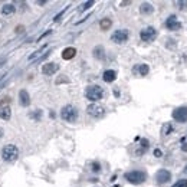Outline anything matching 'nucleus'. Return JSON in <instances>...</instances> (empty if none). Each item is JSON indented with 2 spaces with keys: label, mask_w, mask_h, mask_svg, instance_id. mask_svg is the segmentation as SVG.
Masks as SVG:
<instances>
[{
  "label": "nucleus",
  "mask_w": 187,
  "mask_h": 187,
  "mask_svg": "<svg viewBox=\"0 0 187 187\" xmlns=\"http://www.w3.org/2000/svg\"><path fill=\"white\" fill-rule=\"evenodd\" d=\"M17 157H19V150L15 144H7V146H4L3 148H2V158H3L4 161L12 163V161H15Z\"/></svg>",
  "instance_id": "1"
},
{
  "label": "nucleus",
  "mask_w": 187,
  "mask_h": 187,
  "mask_svg": "<svg viewBox=\"0 0 187 187\" xmlns=\"http://www.w3.org/2000/svg\"><path fill=\"white\" fill-rule=\"evenodd\" d=\"M60 117L66 122H75L78 120V109L75 108L74 105H65L64 108L60 109Z\"/></svg>",
  "instance_id": "2"
},
{
  "label": "nucleus",
  "mask_w": 187,
  "mask_h": 187,
  "mask_svg": "<svg viewBox=\"0 0 187 187\" xmlns=\"http://www.w3.org/2000/svg\"><path fill=\"white\" fill-rule=\"evenodd\" d=\"M85 97L89 99V101H99L102 97H104V89H102L99 85H91L85 89Z\"/></svg>",
  "instance_id": "3"
},
{
  "label": "nucleus",
  "mask_w": 187,
  "mask_h": 187,
  "mask_svg": "<svg viewBox=\"0 0 187 187\" xmlns=\"http://www.w3.org/2000/svg\"><path fill=\"white\" fill-rule=\"evenodd\" d=\"M147 179V174L140 170H134V171H128L125 174V180H128L131 184H141L144 183Z\"/></svg>",
  "instance_id": "4"
},
{
  "label": "nucleus",
  "mask_w": 187,
  "mask_h": 187,
  "mask_svg": "<svg viewBox=\"0 0 187 187\" xmlns=\"http://www.w3.org/2000/svg\"><path fill=\"white\" fill-rule=\"evenodd\" d=\"M157 36V30L154 29L153 26H148V27H144V29L140 32V37H141L142 42H153Z\"/></svg>",
  "instance_id": "5"
},
{
  "label": "nucleus",
  "mask_w": 187,
  "mask_h": 187,
  "mask_svg": "<svg viewBox=\"0 0 187 187\" xmlns=\"http://www.w3.org/2000/svg\"><path fill=\"white\" fill-rule=\"evenodd\" d=\"M86 112H88L91 117H94V118H101V117H104L105 109H104V107H101V105H98V104H91V105H88Z\"/></svg>",
  "instance_id": "6"
},
{
  "label": "nucleus",
  "mask_w": 187,
  "mask_h": 187,
  "mask_svg": "<svg viewBox=\"0 0 187 187\" xmlns=\"http://www.w3.org/2000/svg\"><path fill=\"white\" fill-rule=\"evenodd\" d=\"M128 30L125 29H120V30H115L114 33H112L111 39L112 42H115V43H124V42H127L128 41Z\"/></svg>",
  "instance_id": "7"
},
{
  "label": "nucleus",
  "mask_w": 187,
  "mask_h": 187,
  "mask_svg": "<svg viewBox=\"0 0 187 187\" xmlns=\"http://www.w3.org/2000/svg\"><path fill=\"white\" fill-rule=\"evenodd\" d=\"M173 118L179 122H186L187 121V107H179L173 111Z\"/></svg>",
  "instance_id": "8"
},
{
  "label": "nucleus",
  "mask_w": 187,
  "mask_h": 187,
  "mask_svg": "<svg viewBox=\"0 0 187 187\" xmlns=\"http://www.w3.org/2000/svg\"><path fill=\"white\" fill-rule=\"evenodd\" d=\"M59 71V65L58 64H53V62H48L42 66V74L43 75H48V76H52L53 74Z\"/></svg>",
  "instance_id": "9"
},
{
  "label": "nucleus",
  "mask_w": 187,
  "mask_h": 187,
  "mask_svg": "<svg viewBox=\"0 0 187 187\" xmlns=\"http://www.w3.org/2000/svg\"><path fill=\"white\" fill-rule=\"evenodd\" d=\"M165 26L168 30H180L181 29V23L177 20V17L174 15L168 16V19L165 20Z\"/></svg>",
  "instance_id": "10"
},
{
  "label": "nucleus",
  "mask_w": 187,
  "mask_h": 187,
  "mask_svg": "<svg viewBox=\"0 0 187 187\" xmlns=\"http://www.w3.org/2000/svg\"><path fill=\"white\" fill-rule=\"evenodd\" d=\"M156 180H157L158 184L167 183V181L171 180V173L168 171V170H160V171H157V174H156Z\"/></svg>",
  "instance_id": "11"
},
{
  "label": "nucleus",
  "mask_w": 187,
  "mask_h": 187,
  "mask_svg": "<svg viewBox=\"0 0 187 187\" xmlns=\"http://www.w3.org/2000/svg\"><path fill=\"white\" fill-rule=\"evenodd\" d=\"M19 101H20V105L22 107H27L30 104V97H29V92L25 89H22L19 92Z\"/></svg>",
  "instance_id": "12"
},
{
  "label": "nucleus",
  "mask_w": 187,
  "mask_h": 187,
  "mask_svg": "<svg viewBox=\"0 0 187 187\" xmlns=\"http://www.w3.org/2000/svg\"><path fill=\"white\" fill-rule=\"evenodd\" d=\"M102 79H104L105 82H114L117 79V72L112 71V69H108V71H105L104 75H102Z\"/></svg>",
  "instance_id": "13"
},
{
  "label": "nucleus",
  "mask_w": 187,
  "mask_h": 187,
  "mask_svg": "<svg viewBox=\"0 0 187 187\" xmlns=\"http://www.w3.org/2000/svg\"><path fill=\"white\" fill-rule=\"evenodd\" d=\"M148 71H150V68H148V65H146V64L137 65V66L132 69V72H134V74H140L141 76H146V75L148 74Z\"/></svg>",
  "instance_id": "14"
},
{
  "label": "nucleus",
  "mask_w": 187,
  "mask_h": 187,
  "mask_svg": "<svg viewBox=\"0 0 187 187\" xmlns=\"http://www.w3.org/2000/svg\"><path fill=\"white\" fill-rule=\"evenodd\" d=\"M75 55H76V49L75 48H66V49H64V52H62V58H64L65 60H69V59H72V58H75Z\"/></svg>",
  "instance_id": "15"
},
{
  "label": "nucleus",
  "mask_w": 187,
  "mask_h": 187,
  "mask_svg": "<svg viewBox=\"0 0 187 187\" xmlns=\"http://www.w3.org/2000/svg\"><path fill=\"white\" fill-rule=\"evenodd\" d=\"M12 117V109L10 107H2L0 108V118L4 121H9Z\"/></svg>",
  "instance_id": "16"
},
{
  "label": "nucleus",
  "mask_w": 187,
  "mask_h": 187,
  "mask_svg": "<svg viewBox=\"0 0 187 187\" xmlns=\"http://www.w3.org/2000/svg\"><path fill=\"white\" fill-rule=\"evenodd\" d=\"M140 12H141L142 15H150V13L154 12V7L150 3H142L141 7H140Z\"/></svg>",
  "instance_id": "17"
},
{
  "label": "nucleus",
  "mask_w": 187,
  "mask_h": 187,
  "mask_svg": "<svg viewBox=\"0 0 187 187\" xmlns=\"http://www.w3.org/2000/svg\"><path fill=\"white\" fill-rule=\"evenodd\" d=\"M15 12H16V7L12 3L4 4L3 7H2V13H3V15H12V13H15Z\"/></svg>",
  "instance_id": "18"
},
{
  "label": "nucleus",
  "mask_w": 187,
  "mask_h": 187,
  "mask_svg": "<svg viewBox=\"0 0 187 187\" xmlns=\"http://www.w3.org/2000/svg\"><path fill=\"white\" fill-rule=\"evenodd\" d=\"M94 58L104 59V48H102V46H95V48H94Z\"/></svg>",
  "instance_id": "19"
},
{
  "label": "nucleus",
  "mask_w": 187,
  "mask_h": 187,
  "mask_svg": "<svg viewBox=\"0 0 187 187\" xmlns=\"http://www.w3.org/2000/svg\"><path fill=\"white\" fill-rule=\"evenodd\" d=\"M112 22L111 19H102L101 22H99V26H101V30H108L109 27H111Z\"/></svg>",
  "instance_id": "20"
},
{
  "label": "nucleus",
  "mask_w": 187,
  "mask_h": 187,
  "mask_svg": "<svg viewBox=\"0 0 187 187\" xmlns=\"http://www.w3.org/2000/svg\"><path fill=\"white\" fill-rule=\"evenodd\" d=\"M171 131H173L171 122H165L164 125H163V128H161V134H163V135H168Z\"/></svg>",
  "instance_id": "21"
},
{
  "label": "nucleus",
  "mask_w": 187,
  "mask_h": 187,
  "mask_svg": "<svg viewBox=\"0 0 187 187\" xmlns=\"http://www.w3.org/2000/svg\"><path fill=\"white\" fill-rule=\"evenodd\" d=\"M148 146H150V142H148V140H141V148L138 150V151H137V154H138V156H141L142 153H144V151H146L147 148H148Z\"/></svg>",
  "instance_id": "22"
},
{
  "label": "nucleus",
  "mask_w": 187,
  "mask_h": 187,
  "mask_svg": "<svg viewBox=\"0 0 187 187\" xmlns=\"http://www.w3.org/2000/svg\"><path fill=\"white\" fill-rule=\"evenodd\" d=\"M45 48H46V46H43V48H42V49H39V50H36V52H35L32 56H29V59H27V60H29V62H32V60H35V59H36V58H37V56H41V53L43 52V50H45Z\"/></svg>",
  "instance_id": "23"
},
{
  "label": "nucleus",
  "mask_w": 187,
  "mask_h": 187,
  "mask_svg": "<svg viewBox=\"0 0 187 187\" xmlns=\"http://www.w3.org/2000/svg\"><path fill=\"white\" fill-rule=\"evenodd\" d=\"M30 118H33V120H41V118H42V111H41V109H36V111H35V112H32V114H30Z\"/></svg>",
  "instance_id": "24"
},
{
  "label": "nucleus",
  "mask_w": 187,
  "mask_h": 187,
  "mask_svg": "<svg viewBox=\"0 0 187 187\" xmlns=\"http://www.w3.org/2000/svg\"><path fill=\"white\" fill-rule=\"evenodd\" d=\"M94 3H95L94 0H89V2H86V3H84L82 6H81V9H79V10H81V12H82V10H86V9H89L91 6H94Z\"/></svg>",
  "instance_id": "25"
},
{
  "label": "nucleus",
  "mask_w": 187,
  "mask_h": 187,
  "mask_svg": "<svg viewBox=\"0 0 187 187\" xmlns=\"http://www.w3.org/2000/svg\"><path fill=\"white\" fill-rule=\"evenodd\" d=\"M171 187H187V180H179V181L174 183Z\"/></svg>",
  "instance_id": "26"
},
{
  "label": "nucleus",
  "mask_w": 187,
  "mask_h": 187,
  "mask_svg": "<svg viewBox=\"0 0 187 187\" xmlns=\"http://www.w3.org/2000/svg\"><path fill=\"white\" fill-rule=\"evenodd\" d=\"M101 170V165H99V163H92V171L94 173H98Z\"/></svg>",
  "instance_id": "27"
},
{
  "label": "nucleus",
  "mask_w": 187,
  "mask_h": 187,
  "mask_svg": "<svg viewBox=\"0 0 187 187\" xmlns=\"http://www.w3.org/2000/svg\"><path fill=\"white\" fill-rule=\"evenodd\" d=\"M176 4L179 6V9H186L187 7V2L184 0V2H176Z\"/></svg>",
  "instance_id": "28"
},
{
  "label": "nucleus",
  "mask_w": 187,
  "mask_h": 187,
  "mask_svg": "<svg viewBox=\"0 0 187 187\" xmlns=\"http://www.w3.org/2000/svg\"><path fill=\"white\" fill-rule=\"evenodd\" d=\"M9 102H10V99H9V98H3V99L0 101V108H2V107H4V105L7 107V104H9Z\"/></svg>",
  "instance_id": "29"
},
{
  "label": "nucleus",
  "mask_w": 187,
  "mask_h": 187,
  "mask_svg": "<svg viewBox=\"0 0 187 187\" xmlns=\"http://www.w3.org/2000/svg\"><path fill=\"white\" fill-rule=\"evenodd\" d=\"M154 156H156V157H161V156H163V151H161L160 148H156L154 150Z\"/></svg>",
  "instance_id": "30"
},
{
  "label": "nucleus",
  "mask_w": 187,
  "mask_h": 187,
  "mask_svg": "<svg viewBox=\"0 0 187 187\" xmlns=\"http://www.w3.org/2000/svg\"><path fill=\"white\" fill-rule=\"evenodd\" d=\"M66 9H68V7H65L64 10H62V12H60V13H59V15H56L53 20H55V22H56V20H59V19H60V16H62V15H64V13H65V12H66Z\"/></svg>",
  "instance_id": "31"
},
{
  "label": "nucleus",
  "mask_w": 187,
  "mask_h": 187,
  "mask_svg": "<svg viewBox=\"0 0 187 187\" xmlns=\"http://www.w3.org/2000/svg\"><path fill=\"white\" fill-rule=\"evenodd\" d=\"M23 29H25V27H23V26H19V27H16V32H19V33H22V32H23Z\"/></svg>",
  "instance_id": "32"
},
{
  "label": "nucleus",
  "mask_w": 187,
  "mask_h": 187,
  "mask_svg": "<svg viewBox=\"0 0 187 187\" xmlns=\"http://www.w3.org/2000/svg\"><path fill=\"white\" fill-rule=\"evenodd\" d=\"M181 150H183V151H187V142H184L183 146H181Z\"/></svg>",
  "instance_id": "33"
},
{
  "label": "nucleus",
  "mask_w": 187,
  "mask_h": 187,
  "mask_svg": "<svg viewBox=\"0 0 187 187\" xmlns=\"http://www.w3.org/2000/svg\"><path fill=\"white\" fill-rule=\"evenodd\" d=\"M2 135H3V130L0 128V138H2Z\"/></svg>",
  "instance_id": "34"
},
{
  "label": "nucleus",
  "mask_w": 187,
  "mask_h": 187,
  "mask_svg": "<svg viewBox=\"0 0 187 187\" xmlns=\"http://www.w3.org/2000/svg\"><path fill=\"white\" fill-rule=\"evenodd\" d=\"M184 173H186V174H187V165H186V167H184Z\"/></svg>",
  "instance_id": "35"
}]
</instances>
